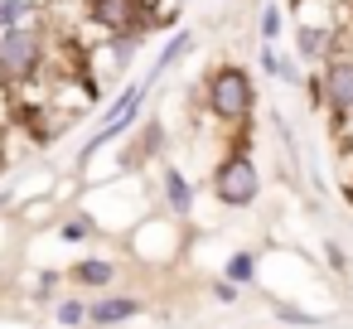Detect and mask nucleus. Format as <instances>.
Wrapping results in <instances>:
<instances>
[{"mask_svg":"<svg viewBox=\"0 0 353 329\" xmlns=\"http://www.w3.org/2000/svg\"><path fill=\"white\" fill-rule=\"evenodd\" d=\"M203 107L223 121V126H242L256 112V83L242 63H218L203 83Z\"/></svg>","mask_w":353,"mask_h":329,"instance_id":"nucleus-2","label":"nucleus"},{"mask_svg":"<svg viewBox=\"0 0 353 329\" xmlns=\"http://www.w3.org/2000/svg\"><path fill=\"white\" fill-rule=\"evenodd\" d=\"M261 68L276 78V83H290V88H300L310 73L300 68V59H290V54H281L276 44H261Z\"/></svg>","mask_w":353,"mask_h":329,"instance_id":"nucleus-10","label":"nucleus"},{"mask_svg":"<svg viewBox=\"0 0 353 329\" xmlns=\"http://www.w3.org/2000/svg\"><path fill=\"white\" fill-rule=\"evenodd\" d=\"M310 88V107H324L334 121H343L353 112V44H339L314 78H305Z\"/></svg>","mask_w":353,"mask_h":329,"instance_id":"nucleus-3","label":"nucleus"},{"mask_svg":"<svg viewBox=\"0 0 353 329\" xmlns=\"http://www.w3.org/2000/svg\"><path fill=\"white\" fill-rule=\"evenodd\" d=\"M348 199H353V189H348Z\"/></svg>","mask_w":353,"mask_h":329,"instance_id":"nucleus-22","label":"nucleus"},{"mask_svg":"<svg viewBox=\"0 0 353 329\" xmlns=\"http://www.w3.org/2000/svg\"><path fill=\"white\" fill-rule=\"evenodd\" d=\"M59 237H63V242H88V237H97V223H92L88 213H73V218L59 223Z\"/></svg>","mask_w":353,"mask_h":329,"instance_id":"nucleus-15","label":"nucleus"},{"mask_svg":"<svg viewBox=\"0 0 353 329\" xmlns=\"http://www.w3.org/2000/svg\"><path fill=\"white\" fill-rule=\"evenodd\" d=\"M88 25H97L102 39H117V34H150L160 10L150 0H78Z\"/></svg>","mask_w":353,"mask_h":329,"instance_id":"nucleus-4","label":"nucleus"},{"mask_svg":"<svg viewBox=\"0 0 353 329\" xmlns=\"http://www.w3.org/2000/svg\"><path fill=\"white\" fill-rule=\"evenodd\" d=\"M339 126H343V131H348V136H353V112H348V117H343V121H339Z\"/></svg>","mask_w":353,"mask_h":329,"instance_id":"nucleus-21","label":"nucleus"},{"mask_svg":"<svg viewBox=\"0 0 353 329\" xmlns=\"http://www.w3.org/2000/svg\"><path fill=\"white\" fill-rule=\"evenodd\" d=\"M194 184H189V175H179L174 165H165L160 170V203H165V213H174V218H189L194 213Z\"/></svg>","mask_w":353,"mask_h":329,"instance_id":"nucleus-6","label":"nucleus"},{"mask_svg":"<svg viewBox=\"0 0 353 329\" xmlns=\"http://www.w3.org/2000/svg\"><path fill=\"white\" fill-rule=\"evenodd\" d=\"M30 20H49V0H0V30H15Z\"/></svg>","mask_w":353,"mask_h":329,"instance_id":"nucleus-11","label":"nucleus"},{"mask_svg":"<svg viewBox=\"0 0 353 329\" xmlns=\"http://www.w3.org/2000/svg\"><path fill=\"white\" fill-rule=\"evenodd\" d=\"M54 30L49 20H30L15 30H0V88L6 92H25L49 83V63H54Z\"/></svg>","mask_w":353,"mask_h":329,"instance_id":"nucleus-1","label":"nucleus"},{"mask_svg":"<svg viewBox=\"0 0 353 329\" xmlns=\"http://www.w3.org/2000/svg\"><path fill=\"white\" fill-rule=\"evenodd\" d=\"M213 194H218V203H228V208H252V203L261 199V170L252 165L247 150H232V155L213 170Z\"/></svg>","mask_w":353,"mask_h":329,"instance_id":"nucleus-5","label":"nucleus"},{"mask_svg":"<svg viewBox=\"0 0 353 329\" xmlns=\"http://www.w3.org/2000/svg\"><path fill=\"white\" fill-rule=\"evenodd\" d=\"M223 276L237 281V286H256V252H232L223 261Z\"/></svg>","mask_w":353,"mask_h":329,"instance_id":"nucleus-12","label":"nucleus"},{"mask_svg":"<svg viewBox=\"0 0 353 329\" xmlns=\"http://www.w3.org/2000/svg\"><path fill=\"white\" fill-rule=\"evenodd\" d=\"M343 25H348V30H343V34H348V44H353V10H348V20H343Z\"/></svg>","mask_w":353,"mask_h":329,"instance_id":"nucleus-20","label":"nucleus"},{"mask_svg":"<svg viewBox=\"0 0 353 329\" xmlns=\"http://www.w3.org/2000/svg\"><path fill=\"white\" fill-rule=\"evenodd\" d=\"M189 49H194V30H174V34L160 44V54L150 59V73H145V78H150V83H160V78H165V73H170Z\"/></svg>","mask_w":353,"mask_h":329,"instance_id":"nucleus-9","label":"nucleus"},{"mask_svg":"<svg viewBox=\"0 0 353 329\" xmlns=\"http://www.w3.org/2000/svg\"><path fill=\"white\" fill-rule=\"evenodd\" d=\"M237 295H242V286H237V281H228V276H223V281H213V300H218V305H237Z\"/></svg>","mask_w":353,"mask_h":329,"instance_id":"nucleus-17","label":"nucleus"},{"mask_svg":"<svg viewBox=\"0 0 353 329\" xmlns=\"http://www.w3.org/2000/svg\"><path fill=\"white\" fill-rule=\"evenodd\" d=\"M145 305H141V295H97V300H88V324H126V319H136Z\"/></svg>","mask_w":353,"mask_h":329,"instance_id":"nucleus-7","label":"nucleus"},{"mask_svg":"<svg viewBox=\"0 0 353 329\" xmlns=\"http://www.w3.org/2000/svg\"><path fill=\"white\" fill-rule=\"evenodd\" d=\"M117 276H121V266H117L112 257H83V261L68 266V281L83 286V290H107Z\"/></svg>","mask_w":353,"mask_h":329,"instance_id":"nucleus-8","label":"nucleus"},{"mask_svg":"<svg viewBox=\"0 0 353 329\" xmlns=\"http://www.w3.org/2000/svg\"><path fill=\"white\" fill-rule=\"evenodd\" d=\"M324 252H329V266L343 271V247H339V242H324Z\"/></svg>","mask_w":353,"mask_h":329,"instance_id":"nucleus-19","label":"nucleus"},{"mask_svg":"<svg viewBox=\"0 0 353 329\" xmlns=\"http://www.w3.org/2000/svg\"><path fill=\"white\" fill-rule=\"evenodd\" d=\"M256 34H261V44H276V39L285 34V10L276 6V0H266V6H261V25H256Z\"/></svg>","mask_w":353,"mask_h":329,"instance_id":"nucleus-14","label":"nucleus"},{"mask_svg":"<svg viewBox=\"0 0 353 329\" xmlns=\"http://www.w3.org/2000/svg\"><path fill=\"white\" fill-rule=\"evenodd\" d=\"M271 310H276V319H285V324H314L310 310H295V305H285V300H271Z\"/></svg>","mask_w":353,"mask_h":329,"instance_id":"nucleus-16","label":"nucleus"},{"mask_svg":"<svg viewBox=\"0 0 353 329\" xmlns=\"http://www.w3.org/2000/svg\"><path fill=\"white\" fill-rule=\"evenodd\" d=\"M54 290H59V276L44 271V276H39V300H54Z\"/></svg>","mask_w":353,"mask_h":329,"instance_id":"nucleus-18","label":"nucleus"},{"mask_svg":"<svg viewBox=\"0 0 353 329\" xmlns=\"http://www.w3.org/2000/svg\"><path fill=\"white\" fill-rule=\"evenodd\" d=\"M54 319H59L63 329H83V324H88V300H83V295H63V300L54 305Z\"/></svg>","mask_w":353,"mask_h":329,"instance_id":"nucleus-13","label":"nucleus"}]
</instances>
